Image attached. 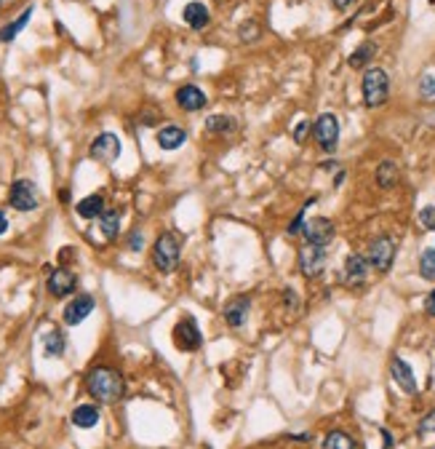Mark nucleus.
<instances>
[{
  "label": "nucleus",
  "mask_w": 435,
  "mask_h": 449,
  "mask_svg": "<svg viewBox=\"0 0 435 449\" xmlns=\"http://www.w3.org/2000/svg\"><path fill=\"white\" fill-rule=\"evenodd\" d=\"M86 390L102 401V404H115L126 396V380L118 369L110 367H97L88 372L86 377Z\"/></svg>",
  "instance_id": "1"
},
{
  "label": "nucleus",
  "mask_w": 435,
  "mask_h": 449,
  "mask_svg": "<svg viewBox=\"0 0 435 449\" xmlns=\"http://www.w3.org/2000/svg\"><path fill=\"white\" fill-rule=\"evenodd\" d=\"M182 260V241L177 233L166 230L160 233L153 244V265L158 267L160 273H174Z\"/></svg>",
  "instance_id": "2"
},
{
  "label": "nucleus",
  "mask_w": 435,
  "mask_h": 449,
  "mask_svg": "<svg viewBox=\"0 0 435 449\" xmlns=\"http://www.w3.org/2000/svg\"><path fill=\"white\" fill-rule=\"evenodd\" d=\"M360 91H363V104L366 107H382L390 97V75L382 70V67H369L363 73V83H360Z\"/></svg>",
  "instance_id": "3"
},
{
  "label": "nucleus",
  "mask_w": 435,
  "mask_h": 449,
  "mask_svg": "<svg viewBox=\"0 0 435 449\" xmlns=\"http://www.w3.org/2000/svg\"><path fill=\"white\" fill-rule=\"evenodd\" d=\"M310 131H313V140H316V144L323 153H334L336 144H339V118L334 113L318 115Z\"/></svg>",
  "instance_id": "4"
},
{
  "label": "nucleus",
  "mask_w": 435,
  "mask_h": 449,
  "mask_svg": "<svg viewBox=\"0 0 435 449\" xmlns=\"http://www.w3.org/2000/svg\"><path fill=\"white\" fill-rule=\"evenodd\" d=\"M366 260H369V265L376 267L379 273H387L393 262H396V241L390 238V236H379L371 241L369 246V254H366Z\"/></svg>",
  "instance_id": "5"
},
{
  "label": "nucleus",
  "mask_w": 435,
  "mask_h": 449,
  "mask_svg": "<svg viewBox=\"0 0 435 449\" xmlns=\"http://www.w3.org/2000/svg\"><path fill=\"white\" fill-rule=\"evenodd\" d=\"M8 204L17 211H35L40 204L35 182L32 180H17L8 190Z\"/></svg>",
  "instance_id": "6"
},
{
  "label": "nucleus",
  "mask_w": 435,
  "mask_h": 449,
  "mask_svg": "<svg viewBox=\"0 0 435 449\" xmlns=\"http://www.w3.org/2000/svg\"><path fill=\"white\" fill-rule=\"evenodd\" d=\"M299 270L304 278H318L326 270V246L304 244L299 249Z\"/></svg>",
  "instance_id": "7"
},
{
  "label": "nucleus",
  "mask_w": 435,
  "mask_h": 449,
  "mask_svg": "<svg viewBox=\"0 0 435 449\" xmlns=\"http://www.w3.org/2000/svg\"><path fill=\"white\" fill-rule=\"evenodd\" d=\"M302 236H304V241L313 246H329L334 241L336 236V227L334 222L329 220V217H313V220H307L304 227H302Z\"/></svg>",
  "instance_id": "8"
},
{
  "label": "nucleus",
  "mask_w": 435,
  "mask_h": 449,
  "mask_svg": "<svg viewBox=\"0 0 435 449\" xmlns=\"http://www.w3.org/2000/svg\"><path fill=\"white\" fill-rule=\"evenodd\" d=\"M174 345L179 350H184V353H193V350H198L203 345V334H200V329L193 316L182 318L177 327H174Z\"/></svg>",
  "instance_id": "9"
},
{
  "label": "nucleus",
  "mask_w": 435,
  "mask_h": 449,
  "mask_svg": "<svg viewBox=\"0 0 435 449\" xmlns=\"http://www.w3.org/2000/svg\"><path fill=\"white\" fill-rule=\"evenodd\" d=\"M88 155H91L94 161H102V164H113V161H118L120 137L118 134H113V131H102L99 137L91 142V147H88Z\"/></svg>",
  "instance_id": "10"
},
{
  "label": "nucleus",
  "mask_w": 435,
  "mask_h": 449,
  "mask_svg": "<svg viewBox=\"0 0 435 449\" xmlns=\"http://www.w3.org/2000/svg\"><path fill=\"white\" fill-rule=\"evenodd\" d=\"M75 286H78V276L72 273V270H67V267H57V270H51V276H48V281H46V289H48V294L51 297H70L72 292H75Z\"/></svg>",
  "instance_id": "11"
},
{
  "label": "nucleus",
  "mask_w": 435,
  "mask_h": 449,
  "mask_svg": "<svg viewBox=\"0 0 435 449\" xmlns=\"http://www.w3.org/2000/svg\"><path fill=\"white\" fill-rule=\"evenodd\" d=\"M94 307H97V303H94V297L91 294H78V297H72V303L64 307V313H61V318H64V324L67 327H78V324H83L91 313H94Z\"/></svg>",
  "instance_id": "12"
},
{
  "label": "nucleus",
  "mask_w": 435,
  "mask_h": 449,
  "mask_svg": "<svg viewBox=\"0 0 435 449\" xmlns=\"http://www.w3.org/2000/svg\"><path fill=\"white\" fill-rule=\"evenodd\" d=\"M177 104L184 110V113H198V110H203V107L209 104V97H206L203 88L187 83V86L177 88Z\"/></svg>",
  "instance_id": "13"
},
{
  "label": "nucleus",
  "mask_w": 435,
  "mask_h": 449,
  "mask_svg": "<svg viewBox=\"0 0 435 449\" xmlns=\"http://www.w3.org/2000/svg\"><path fill=\"white\" fill-rule=\"evenodd\" d=\"M249 313H251V300L246 294H238L224 305V321H227V327L240 329L249 321Z\"/></svg>",
  "instance_id": "14"
},
{
  "label": "nucleus",
  "mask_w": 435,
  "mask_h": 449,
  "mask_svg": "<svg viewBox=\"0 0 435 449\" xmlns=\"http://www.w3.org/2000/svg\"><path fill=\"white\" fill-rule=\"evenodd\" d=\"M369 278V260L363 254H347L345 260V284L363 286Z\"/></svg>",
  "instance_id": "15"
},
{
  "label": "nucleus",
  "mask_w": 435,
  "mask_h": 449,
  "mask_svg": "<svg viewBox=\"0 0 435 449\" xmlns=\"http://www.w3.org/2000/svg\"><path fill=\"white\" fill-rule=\"evenodd\" d=\"M390 374H393V380H396V385L400 390H403V393H409V396H412V393H416V377H414V369L409 367V364H406V361H403V359H393V361H390Z\"/></svg>",
  "instance_id": "16"
},
{
  "label": "nucleus",
  "mask_w": 435,
  "mask_h": 449,
  "mask_svg": "<svg viewBox=\"0 0 435 449\" xmlns=\"http://www.w3.org/2000/svg\"><path fill=\"white\" fill-rule=\"evenodd\" d=\"M182 19H184L187 27H193V30H203V27H209V21H211V11H209L206 3L193 0V3H187V6L182 8Z\"/></svg>",
  "instance_id": "17"
},
{
  "label": "nucleus",
  "mask_w": 435,
  "mask_h": 449,
  "mask_svg": "<svg viewBox=\"0 0 435 449\" xmlns=\"http://www.w3.org/2000/svg\"><path fill=\"white\" fill-rule=\"evenodd\" d=\"M187 142V131L179 126H163L158 131V147L160 150H179Z\"/></svg>",
  "instance_id": "18"
},
{
  "label": "nucleus",
  "mask_w": 435,
  "mask_h": 449,
  "mask_svg": "<svg viewBox=\"0 0 435 449\" xmlns=\"http://www.w3.org/2000/svg\"><path fill=\"white\" fill-rule=\"evenodd\" d=\"M75 211H78V217H83V220H99L102 214H104V195H99V193L86 195V198L75 206Z\"/></svg>",
  "instance_id": "19"
},
{
  "label": "nucleus",
  "mask_w": 435,
  "mask_h": 449,
  "mask_svg": "<svg viewBox=\"0 0 435 449\" xmlns=\"http://www.w3.org/2000/svg\"><path fill=\"white\" fill-rule=\"evenodd\" d=\"M32 11H35V8H32V6H27V8L21 11L19 17H17V19L8 21L6 27H0V43H11V41H14V38L19 35L21 30L27 27V21H30V17H32Z\"/></svg>",
  "instance_id": "20"
},
{
  "label": "nucleus",
  "mask_w": 435,
  "mask_h": 449,
  "mask_svg": "<svg viewBox=\"0 0 435 449\" xmlns=\"http://www.w3.org/2000/svg\"><path fill=\"white\" fill-rule=\"evenodd\" d=\"M70 417H72V426H78V428H94L99 423V409L94 404H80L72 409Z\"/></svg>",
  "instance_id": "21"
},
{
  "label": "nucleus",
  "mask_w": 435,
  "mask_h": 449,
  "mask_svg": "<svg viewBox=\"0 0 435 449\" xmlns=\"http://www.w3.org/2000/svg\"><path fill=\"white\" fill-rule=\"evenodd\" d=\"M203 128H206V134H224L227 137L238 128V121L233 115H209Z\"/></svg>",
  "instance_id": "22"
},
{
  "label": "nucleus",
  "mask_w": 435,
  "mask_h": 449,
  "mask_svg": "<svg viewBox=\"0 0 435 449\" xmlns=\"http://www.w3.org/2000/svg\"><path fill=\"white\" fill-rule=\"evenodd\" d=\"M398 180H400V171H398L396 161H382V164L376 166V184H379L382 190L396 187Z\"/></svg>",
  "instance_id": "23"
},
{
  "label": "nucleus",
  "mask_w": 435,
  "mask_h": 449,
  "mask_svg": "<svg viewBox=\"0 0 435 449\" xmlns=\"http://www.w3.org/2000/svg\"><path fill=\"white\" fill-rule=\"evenodd\" d=\"M64 347H67V340H64V332H59V329H51L43 337V350H46L48 359H59L64 353Z\"/></svg>",
  "instance_id": "24"
},
{
  "label": "nucleus",
  "mask_w": 435,
  "mask_h": 449,
  "mask_svg": "<svg viewBox=\"0 0 435 449\" xmlns=\"http://www.w3.org/2000/svg\"><path fill=\"white\" fill-rule=\"evenodd\" d=\"M374 54H376V43L374 41H366V43H360L356 51L350 54V59H347V64L353 67V70H360V67H366L369 61L374 59Z\"/></svg>",
  "instance_id": "25"
},
{
  "label": "nucleus",
  "mask_w": 435,
  "mask_h": 449,
  "mask_svg": "<svg viewBox=\"0 0 435 449\" xmlns=\"http://www.w3.org/2000/svg\"><path fill=\"white\" fill-rule=\"evenodd\" d=\"M99 227H102V236L107 241H113L120 233V211H104L99 217Z\"/></svg>",
  "instance_id": "26"
},
{
  "label": "nucleus",
  "mask_w": 435,
  "mask_h": 449,
  "mask_svg": "<svg viewBox=\"0 0 435 449\" xmlns=\"http://www.w3.org/2000/svg\"><path fill=\"white\" fill-rule=\"evenodd\" d=\"M323 449H356V441L345 430H331L323 439Z\"/></svg>",
  "instance_id": "27"
},
{
  "label": "nucleus",
  "mask_w": 435,
  "mask_h": 449,
  "mask_svg": "<svg viewBox=\"0 0 435 449\" xmlns=\"http://www.w3.org/2000/svg\"><path fill=\"white\" fill-rule=\"evenodd\" d=\"M419 276L425 281H435V249H425L419 254Z\"/></svg>",
  "instance_id": "28"
},
{
  "label": "nucleus",
  "mask_w": 435,
  "mask_h": 449,
  "mask_svg": "<svg viewBox=\"0 0 435 449\" xmlns=\"http://www.w3.org/2000/svg\"><path fill=\"white\" fill-rule=\"evenodd\" d=\"M313 204H316V198H310L307 204L302 206V211H299L297 217L291 220V224L286 227V233H289V236H299V233H302V227H304V222H307V220H304V211H307V206H313Z\"/></svg>",
  "instance_id": "29"
},
{
  "label": "nucleus",
  "mask_w": 435,
  "mask_h": 449,
  "mask_svg": "<svg viewBox=\"0 0 435 449\" xmlns=\"http://www.w3.org/2000/svg\"><path fill=\"white\" fill-rule=\"evenodd\" d=\"M419 97H425V99H433L435 97V78L433 75H422V78H419Z\"/></svg>",
  "instance_id": "30"
},
{
  "label": "nucleus",
  "mask_w": 435,
  "mask_h": 449,
  "mask_svg": "<svg viewBox=\"0 0 435 449\" xmlns=\"http://www.w3.org/2000/svg\"><path fill=\"white\" fill-rule=\"evenodd\" d=\"M419 224H422L425 230H435V206H425V209L419 211Z\"/></svg>",
  "instance_id": "31"
},
{
  "label": "nucleus",
  "mask_w": 435,
  "mask_h": 449,
  "mask_svg": "<svg viewBox=\"0 0 435 449\" xmlns=\"http://www.w3.org/2000/svg\"><path fill=\"white\" fill-rule=\"evenodd\" d=\"M419 436H427V433H435V409L433 412H427L422 420H419V428H416Z\"/></svg>",
  "instance_id": "32"
},
{
  "label": "nucleus",
  "mask_w": 435,
  "mask_h": 449,
  "mask_svg": "<svg viewBox=\"0 0 435 449\" xmlns=\"http://www.w3.org/2000/svg\"><path fill=\"white\" fill-rule=\"evenodd\" d=\"M259 38V24L257 21H249V24H243L240 27V41H257Z\"/></svg>",
  "instance_id": "33"
},
{
  "label": "nucleus",
  "mask_w": 435,
  "mask_h": 449,
  "mask_svg": "<svg viewBox=\"0 0 435 449\" xmlns=\"http://www.w3.org/2000/svg\"><path fill=\"white\" fill-rule=\"evenodd\" d=\"M310 128H313V123L310 121H302L297 126V128H294V140H297L299 144L304 142V137H307V131H310Z\"/></svg>",
  "instance_id": "34"
},
{
  "label": "nucleus",
  "mask_w": 435,
  "mask_h": 449,
  "mask_svg": "<svg viewBox=\"0 0 435 449\" xmlns=\"http://www.w3.org/2000/svg\"><path fill=\"white\" fill-rule=\"evenodd\" d=\"M283 303L291 307V310H297L299 307V297H297V292L294 289H283Z\"/></svg>",
  "instance_id": "35"
},
{
  "label": "nucleus",
  "mask_w": 435,
  "mask_h": 449,
  "mask_svg": "<svg viewBox=\"0 0 435 449\" xmlns=\"http://www.w3.org/2000/svg\"><path fill=\"white\" fill-rule=\"evenodd\" d=\"M142 246H144V236H142L139 230H134V233L128 236V249H131V251H139Z\"/></svg>",
  "instance_id": "36"
},
{
  "label": "nucleus",
  "mask_w": 435,
  "mask_h": 449,
  "mask_svg": "<svg viewBox=\"0 0 435 449\" xmlns=\"http://www.w3.org/2000/svg\"><path fill=\"white\" fill-rule=\"evenodd\" d=\"M425 310H427V313H430V316L435 318V289L430 292V294H427V300H425Z\"/></svg>",
  "instance_id": "37"
},
{
  "label": "nucleus",
  "mask_w": 435,
  "mask_h": 449,
  "mask_svg": "<svg viewBox=\"0 0 435 449\" xmlns=\"http://www.w3.org/2000/svg\"><path fill=\"white\" fill-rule=\"evenodd\" d=\"M379 433H382V439H385V449H393V433L387 428H382Z\"/></svg>",
  "instance_id": "38"
},
{
  "label": "nucleus",
  "mask_w": 435,
  "mask_h": 449,
  "mask_svg": "<svg viewBox=\"0 0 435 449\" xmlns=\"http://www.w3.org/2000/svg\"><path fill=\"white\" fill-rule=\"evenodd\" d=\"M155 118H158V113H144V118H139V121L144 123V126H153Z\"/></svg>",
  "instance_id": "39"
},
{
  "label": "nucleus",
  "mask_w": 435,
  "mask_h": 449,
  "mask_svg": "<svg viewBox=\"0 0 435 449\" xmlns=\"http://www.w3.org/2000/svg\"><path fill=\"white\" fill-rule=\"evenodd\" d=\"M6 230H8V217H6L3 211H0V236H3Z\"/></svg>",
  "instance_id": "40"
},
{
  "label": "nucleus",
  "mask_w": 435,
  "mask_h": 449,
  "mask_svg": "<svg viewBox=\"0 0 435 449\" xmlns=\"http://www.w3.org/2000/svg\"><path fill=\"white\" fill-rule=\"evenodd\" d=\"M291 441H310V433H297V436H289Z\"/></svg>",
  "instance_id": "41"
},
{
  "label": "nucleus",
  "mask_w": 435,
  "mask_h": 449,
  "mask_svg": "<svg viewBox=\"0 0 435 449\" xmlns=\"http://www.w3.org/2000/svg\"><path fill=\"white\" fill-rule=\"evenodd\" d=\"M331 3H334V8H347L353 0H331Z\"/></svg>",
  "instance_id": "42"
}]
</instances>
